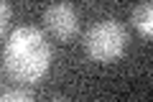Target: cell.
Listing matches in <instances>:
<instances>
[{"label":"cell","instance_id":"cell-3","mask_svg":"<svg viewBox=\"0 0 153 102\" xmlns=\"http://www.w3.org/2000/svg\"><path fill=\"white\" fill-rule=\"evenodd\" d=\"M44 23L59 41H69L79 33V16L71 3H54L44 10Z\"/></svg>","mask_w":153,"mask_h":102},{"label":"cell","instance_id":"cell-6","mask_svg":"<svg viewBox=\"0 0 153 102\" xmlns=\"http://www.w3.org/2000/svg\"><path fill=\"white\" fill-rule=\"evenodd\" d=\"M8 23H10V5H8L5 0H0V36L8 28Z\"/></svg>","mask_w":153,"mask_h":102},{"label":"cell","instance_id":"cell-5","mask_svg":"<svg viewBox=\"0 0 153 102\" xmlns=\"http://www.w3.org/2000/svg\"><path fill=\"white\" fill-rule=\"evenodd\" d=\"M0 102H36V100L26 89H8V92L0 95Z\"/></svg>","mask_w":153,"mask_h":102},{"label":"cell","instance_id":"cell-4","mask_svg":"<svg viewBox=\"0 0 153 102\" xmlns=\"http://www.w3.org/2000/svg\"><path fill=\"white\" fill-rule=\"evenodd\" d=\"M133 26L138 28V33L146 38L153 36V3H138L133 8V16H130Z\"/></svg>","mask_w":153,"mask_h":102},{"label":"cell","instance_id":"cell-1","mask_svg":"<svg viewBox=\"0 0 153 102\" xmlns=\"http://www.w3.org/2000/svg\"><path fill=\"white\" fill-rule=\"evenodd\" d=\"M3 66L16 82L36 84L51 66V46L44 31L36 26H18L3 46Z\"/></svg>","mask_w":153,"mask_h":102},{"label":"cell","instance_id":"cell-7","mask_svg":"<svg viewBox=\"0 0 153 102\" xmlns=\"http://www.w3.org/2000/svg\"><path fill=\"white\" fill-rule=\"evenodd\" d=\"M51 102H69V100H66V97H54Z\"/></svg>","mask_w":153,"mask_h":102},{"label":"cell","instance_id":"cell-2","mask_svg":"<svg viewBox=\"0 0 153 102\" xmlns=\"http://www.w3.org/2000/svg\"><path fill=\"white\" fill-rule=\"evenodd\" d=\"M128 28L115 18H102V21L92 23L84 33V51L92 61L100 64H110L117 61L128 48Z\"/></svg>","mask_w":153,"mask_h":102}]
</instances>
